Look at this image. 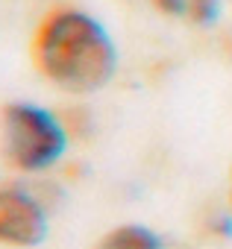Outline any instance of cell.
Listing matches in <instances>:
<instances>
[{"label":"cell","mask_w":232,"mask_h":249,"mask_svg":"<svg viewBox=\"0 0 232 249\" xmlns=\"http://www.w3.org/2000/svg\"><path fill=\"white\" fill-rule=\"evenodd\" d=\"M33 59L50 82L77 94L103 88L118 68L112 36L82 9H53L39 24Z\"/></svg>","instance_id":"obj_1"},{"label":"cell","mask_w":232,"mask_h":249,"mask_svg":"<svg viewBox=\"0 0 232 249\" xmlns=\"http://www.w3.org/2000/svg\"><path fill=\"white\" fill-rule=\"evenodd\" d=\"M3 147L9 161L21 170H44L62 159L68 135L47 108L12 103L3 111Z\"/></svg>","instance_id":"obj_2"},{"label":"cell","mask_w":232,"mask_h":249,"mask_svg":"<svg viewBox=\"0 0 232 249\" xmlns=\"http://www.w3.org/2000/svg\"><path fill=\"white\" fill-rule=\"evenodd\" d=\"M47 234L41 202L21 188H0V243L36 246Z\"/></svg>","instance_id":"obj_3"},{"label":"cell","mask_w":232,"mask_h":249,"mask_svg":"<svg viewBox=\"0 0 232 249\" xmlns=\"http://www.w3.org/2000/svg\"><path fill=\"white\" fill-rule=\"evenodd\" d=\"M103 249H162V240L144 226H121L106 237Z\"/></svg>","instance_id":"obj_4"},{"label":"cell","mask_w":232,"mask_h":249,"mask_svg":"<svg viewBox=\"0 0 232 249\" xmlns=\"http://www.w3.org/2000/svg\"><path fill=\"white\" fill-rule=\"evenodd\" d=\"M220 12V0H191V15L200 24H212Z\"/></svg>","instance_id":"obj_5"},{"label":"cell","mask_w":232,"mask_h":249,"mask_svg":"<svg viewBox=\"0 0 232 249\" xmlns=\"http://www.w3.org/2000/svg\"><path fill=\"white\" fill-rule=\"evenodd\" d=\"M153 6L165 15H185L191 12V0H153Z\"/></svg>","instance_id":"obj_6"}]
</instances>
